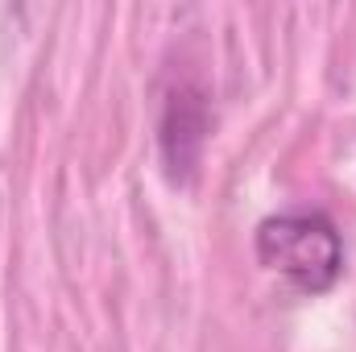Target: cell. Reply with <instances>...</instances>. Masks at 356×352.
<instances>
[{"label":"cell","mask_w":356,"mask_h":352,"mask_svg":"<svg viewBox=\"0 0 356 352\" xmlns=\"http://www.w3.org/2000/svg\"><path fill=\"white\" fill-rule=\"evenodd\" d=\"M203 133H207L203 99L199 95H186V91L170 95L166 116H162V158H166L170 178H186L195 170L199 150H203Z\"/></svg>","instance_id":"7a4b0ae2"},{"label":"cell","mask_w":356,"mask_h":352,"mask_svg":"<svg viewBox=\"0 0 356 352\" xmlns=\"http://www.w3.org/2000/svg\"><path fill=\"white\" fill-rule=\"evenodd\" d=\"M253 249H257V262L266 265L269 273H282L302 294H327L344 273L340 228L319 207L266 216L257 224Z\"/></svg>","instance_id":"6da1fadb"}]
</instances>
